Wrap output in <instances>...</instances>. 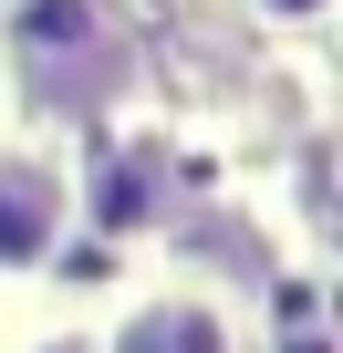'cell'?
<instances>
[{"instance_id":"obj_1","label":"cell","mask_w":343,"mask_h":353,"mask_svg":"<svg viewBox=\"0 0 343 353\" xmlns=\"http://www.w3.org/2000/svg\"><path fill=\"white\" fill-rule=\"evenodd\" d=\"M11 42H21V73L63 104V94H115L125 83V42L104 21V0H11Z\"/></svg>"},{"instance_id":"obj_2","label":"cell","mask_w":343,"mask_h":353,"mask_svg":"<svg viewBox=\"0 0 343 353\" xmlns=\"http://www.w3.org/2000/svg\"><path fill=\"white\" fill-rule=\"evenodd\" d=\"M73 198H63V176L42 156H0V270H42L52 239H63Z\"/></svg>"},{"instance_id":"obj_3","label":"cell","mask_w":343,"mask_h":353,"mask_svg":"<svg viewBox=\"0 0 343 353\" xmlns=\"http://www.w3.org/2000/svg\"><path fill=\"white\" fill-rule=\"evenodd\" d=\"M115 353H229V312H219L208 291H166V301L125 312Z\"/></svg>"},{"instance_id":"obj_4","label":"cell","mask_w":343,"mask_h":353,"mask_svg":"<svg viewBox=\"0 0 343 353\" xmlns=\"http://www.w3.org/2000/svg\"><path fill=\"white\" fill-rule=\"evenodd\" d=\"M271 21H291V32H312V21H333V0H260Z\"/></svg>"},{"instance_id":"obj_5","label":"cell","mask_w":343,"mask_h":353,"mask_svg":"<svg viewBox=\"0 0 343 353\" xmlns=\"http://www.w3.org/2000/svg\"><path fill=\"white\" fill-rule=\"evenodd\" d=\"M291 353H322V343H291Z\"/></svg>"}]
</instances>
